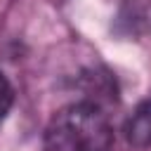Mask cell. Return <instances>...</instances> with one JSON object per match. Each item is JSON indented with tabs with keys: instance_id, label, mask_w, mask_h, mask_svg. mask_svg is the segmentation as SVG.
Wrapping results in <instances>:
<instances>
[{
	"instance_id": "obj_1",
	"label": "cell",
	"mask_w": 151,
	"mask_h": 151,
	"mask_svg": "<svg viewBox=\"0 0 151 151\" xmlns=\"http://www.w3.org/2000/svg\"><path fill=\"white\" fill-rule=\"evenodd\" d=\"M113 127L106 113L90 101L59 109L45 130V151H111Z\"/></svg>"
},
{
	"instance_id": "obj_3",
	"label": "cell",
	"mask_w": 151,
	"mask_h": 151,
	"mask_svg": "<svg viewBox=\"0 0 151 151\" xmlns=\"http://www.w3.org/2000/svg\"><path fill=\"white\" fill-rule=\"evenodd\" d=\"M9 106H12V87H9L7 78L0 73V120L5 118V113L9 111Z\"/></svg>"
},
{
	"instance_id": "obj_2",
	"label": "cell",
	"mask_w": 151,
	"mask_h": 151,
	"mask_svg": "<svg viewBox=\"0 0 151 151\" xmlns=\"http://www.w3.org/2000/svg\"><path fill=\"white\" fill-rule=\"evenodd\" d=\"M125 137L132 146H151V99L142 101L125 123Z\"/></svg>"
}]
</instances>
